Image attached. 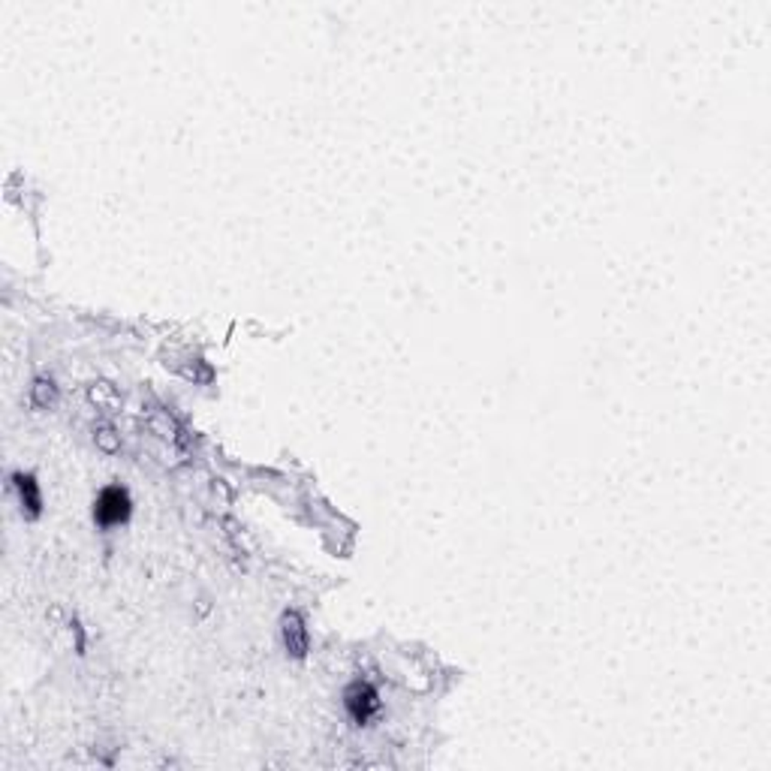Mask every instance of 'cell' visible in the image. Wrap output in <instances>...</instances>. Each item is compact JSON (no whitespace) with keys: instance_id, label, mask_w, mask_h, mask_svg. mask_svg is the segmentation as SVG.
I'll use <instances>...</instances> for the list:
<instances>
[{"instance_id":"4","label":"cell","mask_w":771,"mask_h":771,"mask_svg":"<svg viewBox=\"0 0 771 771\" xmlns=\"http://www.w3.org/2000/svg\"><path fill=\"white\" fill-rule=\"evenodd\" d=\"M15 489H18V498H22V509L27 512V519H36V516H40L43 498H40V485H36L33 476L18 473V476H15Z\"/></svg>"},{"instance_id":"1","label":"cell","mask_w":771,"mask_h":771,"mask_svg":"<svg viewBox=\"0 0 771 771\" xmlns=\"http://www.w3.org/2000/svg\"><path fill=\"white\" fill-rule=\"evenodd\" d=\"M130 509H133L130 494L121 485H109V489L100 491V498L94 503V519L100 528H115L130 519Z\"/></svg>"},{"instance_id":"3","label":"cell","mask_w":771,"mask_h":771,"mask_svg":"<svg viewBox=\"0 0 771 771\" xmlns=\"http://www.w3.org/2000/svg\"><path fill=\"white\" fill-rule=\"evenodd\" d=\"M283 645H287L292 657H305L308 651V630L296 612L283 614Z\"/></svg>"},{"instance_id":"2","label":"cell","mask_w":771,"mask_h":771,"mask_svg":"<svg viewBox=\"0 0 771 771\" xmlns=\"http://www.w3.org/2000/svg\"><path fill=\"white\" fill-rule=\"evenodd\" d=\"M344 709H347V714L353 718L356 727H365V723H368L374 714L380 711V696H377V690H374L371 684L356 681V684L347 687V693H344Z\"/></svg>"}]
</instances>
